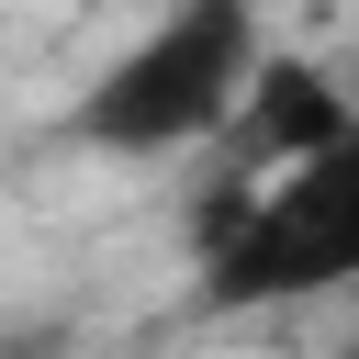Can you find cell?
I'll return each mask as SVG.
<instances>
[{"mask_svg": "<svg viewBox=\"0 0 359 359\" xmlns=\"http://www.w3.org/2000/svg\"><path fill=\"white\" fill-rule=\"evenodd\" d=\"M359 123V101L337 90V67L325 56H258V79H247V101H236V123H224V168L236 180H280V168H303V157H325L337 135Z\"/></svg>", "mask_w": 359, "mask_h": 359, "instance_id": "3", "label": "cell"}, {"mask_svg": "<svg viewBox=\"0 0 359 359\" xmlns=\"http://www.w3.org/2000/svg\"><path fill=\"white\" fill-rule=\"evenodd\" d=\"M191 269H202V314H280V303H325L359 280V123L280 168V180H213V202L191 213Z\"/></svg>", "mask_w": 359, "mask_h": 359, "instance_id": "1", "label": "cell"}, {"mask_svg": "<svg viewBox=\"0 0 359 359\" xmlns=\"http://www.w3.org/2000/svg\"><path fill=\"white\" fill-rule=\"evenodd\" d=\"M337 359H359V348H337Z\"/></svg>", "mask_w": 359, "mask_h": 359, "instance_id": "4", "label": "cell"}, {"mask_svg": "<svg viewBox=\"0 0 359 359\" xmlns=\"http://www.w3.org/2000/svg\"><path fill=\"white\" fill-rule=\"evenodd\" d=\"M258 56H269L258 0H168V11L79 90L67 135L101 146V157H191V146H224Z\"/></svg>", "mask_w": 359, "mask_h": 359, "instance_id": "2", "label": "cell"}]
</instances>
